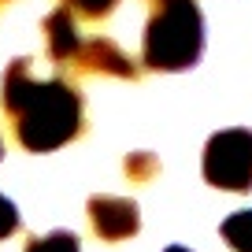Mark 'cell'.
<instances>
[{"label": "cell", "instance_id": "cell-1", "mask_svg": "<svg viewBox=\"0 0 252 252\" xmlns=\"http://www.w3.org/2000/svg\"><path fill=\"white\" fill-rule=\"evenodd\" d=\"M4 111L15 119V137L30 152H52L82 134V96L63 78H33L30 60H11L4 71Z\"/></svg>", "mask_w": 252, "mask_h": 252}, {"label": "cell", "instance_id": "cell-2", "mask_svg": "<svg viewBox=\"0 0 252 252\" xmlns=\"http://www.w3.org/2000/svg\"><path fill=\"white\" fill-rule=\"evenodd\" d=\"M141 60L152 71H189L204 52V19L197 0H149Z\"/></svg>", "mask_w": 252, "mask_h": 252}, {"label": "cell", "instance_id": "cell-3", "mask_svg": "<svg viewBox=\"0 0 252 252\" xmlns=\"http://www.w3.org/2000/svg\"><path fill=\"white\" fill-rule=\"evenodd\" d=\"M204 182L226 193L252 189V130H219L204 145Z\"/></svg>", "mask_w": 252, "mask_h": 252}, {"label": "cell", "instance_id": "cell-4", "mask_svg": "<svg viewBox=\"0 0 252 252\" xmlns=\"http://www.w3.org/2000/svg\"><path fill=\"white\" fill-rule=\"evenodd\" d=\"M89 222L100 241H123L141 230V212L126 197H89Z\"/></svg>", "mask_w": 252, "mask_h": 252}, {"label": "cell", "instance_id": "cell-5", "mask_svg": "<svg viewBox=\"0 0 252 252\" xmlns=\"http://www.w3.org/2000/svg\"><path fill=\"white\" fill-rule=\"evenodd\" d=\"M74 67L89 74H111V78H137V63L108 37H93V41H82L78 56H74Z\"/></svg>", "mask_w": 252, "mask_h": 252}, {"label": "cell", "instance_id": "cell-6", "mask_svg": "<svg viewBox=\"0 0 252 252\" xmlns=\"http://www.w3.org/2000/svg\"><path fill=\"white\" fill-rule=\"evenodd\" d=\"M45 48H48V60L74 63V56H78V48H82L78 26H74V11L56 8L52 15L45 19Z\"/></svg>", "mask_w": 252, "mask_h": 252}, {"label": "cell", "instance_id": "cell-7", "mask_svg": "<svg viewBox=\"0 0 252 252\" xmlns=\"http://www.w3.org/2000/svg\"><path fill=\"white\" fill-rule=\"evenodd\" d=\"M222 241L234 252H252V208L222 219Z\"/></svg>", "mask_w": 252, "mask_h": 252}, {"label": "cell", "instance_id": "cell-8", "mask_svg": "<svg viewBox=\"0 0 252 252\" xmlns=\"http://www.w3.org/2000/svg\"><path fill=\"white\" fill-rule=\"evenodd\" d=\"M26 252H82V241L71 230H52L45 237H30Z\"/></svg>", "mask_w": 252, "mask_h": 252}, {"label": "cell", "instance_id": "cell-9", "mask_svg": "<svg viewBox=\"0 0 252 252\" xmlns=\"http://www.w3.org/2000/svg\"><path fill=\"white\" fill-rule=\"evenodd\" d=\"M60 4L67 11H74L78 19H108L119 0H60Z\"/></svg>", "mask_w": 252, "mask_h": 252}, {"label": "cell", "instance_id": "cell-10", "mask_svg": "<svg viewBox=\"0 0 252 252\" xmlns=\"http://www.w3.org/2000/svg\"><path fill=\"white\" fill-rule=\"evenodd\" d=\"M126 174H130V178H137V182H149L152 174L159 171V159L152 156V152H134V156H126Z\"/></svg>", "mask_w": 252, "mask_h": 252}, {"label": "cell", "instance_id": "cell-11", "mask_svg": "<svg viewBox=\"0 0 252 252\" xmlns=\"http://www.w3.org/2000/svg\"><path fill=\"white\" fill-rule=\"evenodd\" d=\"M19 230V208L0 193V237H11Z\"/></svg>", "mask_w": 252, "mask_h": 252}, {"label": "cell", "instance_id": "cell-12", "mask_svg": "<svg viewBox=\"0 0 252 252\" xmlns=\"http://www.w3.org/2000/svg\"><path fill=\"white\" fill-rule=\"evenodd\" d=\"M167 252H189V249H182V245H171V249H167Z\"/></svg>", "mask_w": 252, "mask_h": 252}, {"label": "cell", "instance_id": "cell-13", "mask_svg": "<svg viewBox=\"0 0 252 252\" xmlns=\"http://www.w3.org/2000/svg\"><path fill=\"white\" fill-rule=\"evenodd\" d=\"M0 159H4V141H0Z\"/></svg>", "mask_w": 252, "mask_h": 252}, {"label": "cell", "instance_id": "cell-14", "mask_svg": "<svg viewBox=\"0 0 252 252\" xmlns=\"http://www.w3.org/2000/svg\"><path fill=\"white\" fill-rule=\"evenodd\" d=\"M0 8H4V0H0Z\"/></svg>", "mask_w": 252, "mask_h": 252}]
</instances>
